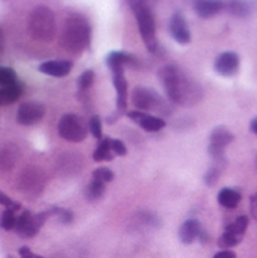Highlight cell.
<instances>
[{
    "instance_id": "1",
    "label": "cell",
    "mask_w": 257,
    "mask_h": 258,
    "mask_svg": "<svg viewBox=\"0 0 257 258\" xmlns=\"http://www.w3.org/2000/svg\"><path fill=\"white\" fill-rule=\"evenodd\" d=\"M158 77L164 86L167 98L177 106L192 107L203 100L201 85L182 67L168 63L158 71Z\"/></svg>"
},
{
    "instance_id": "2",
    "label": "cell",
    "mask_w": 257,
    "mask_h": 258,
    "mask_svg": "<svg viewBox=\"0 0 257 258\" xmlns=\"http://www.w3.org/2000/svg\"><path fill=\"white\" fill-rule=\"evenodd\" d=\"M91 36L92 29L88 18L82 14H71L64 23L61 44L68 53L80 54L89 47Z\"/></svg>"
},
{
    "instance_id": "3",
    "label": "cell",
    "mask_w": 257,
    "mask_h": 258,
    "mask_svg": "<svg viewBox=\"0 0 257 258\" xmlns=\"http://www.w3.org/2000/svg\"><path fill=\"white\" fill-rule=\"evenodd\" d=\"M129 5L135 14L144 45L147 47L150 53L158 54L161 50V45L156 38V17H155L151 6L145 2H130Z\"/></svg>"
},
{
    "instance_id": "4",
    "label": "cell",
    "mask_w": 257,
    "mask_h": 258,
    "mask_svg": "<svg viewBox=\"0 0 257 258\" xmlns=\"http://www.w3.org/2000/svg\"><path fill=\"white\" fill-rule=\"evenodd\" d=\"M132 103L135 106V110H139L144 113L155 112L161 118H164L173 112V107H171L173 103L168 98H164L153 88L136 86L132 91Z\"/></svg>"
},
{
    "instance_id": "5",
    "label": "cell",
    "mask_w": 257,
    "mask_h": 258,
    "mask_svg": "<svg viewBox=\"0 0 257 258\" xmlns=\"http://www.w3.org/2000/svg\"><path fill=\"white\" fill-rule=\"evenodd\" d=\"M29 33L39 42H50L56 35V17L47 6H36L27 21Z\"/></svg>"
},
{
    "instance_id": "6",
    "label": "cell",
    "mask_w": 257,
    "mask_h": 258,
    "mask_svg": "<svg viewBox=\"0 0 257 258\" xmlns=\"http://www.w3.org/2000/svg\"><path fill=\"white\" fill-rule=\"evenodd\" d=\"M88 130L89 128H88L86 122L83 121V118L76 113H65L58 122L59 136L68 142L79 144V142L85 141Z\"/></svg>"
},
{
    "instance_id": "7",
    "label": "cell",
    "mask_w": 257,
    "mask_h": 258,
    "mask_svg": "<svg viewBox=\"0 0 257 258\" xmlns=\"http://www.w3.org/2000/svg\"><path fill=\"white\" fill-rule=\"evenodd\" d=\"M53 216V212L52 209L50 210H45V212H41V213H30L29 210H23L21 215L17 218V225H15V233L21 237V239H32L35 237L41 227L45 224V221Z\"/></svg>"
},
{
    "instance_id": "8",
    "label": "cell",
    "mask_w": 257,
    "mask_h": 258,
    "mask_svg": "<svg viewBox=\"0 0 257 258\" xmlns=\"http://www.w3.org/2000/svg\"><path fill=\"white\" fill-rule=\"evenodd\" d=\"M45 183H47V177L44 171H41L38 166H27L18 175L17 186L26 195H39L44 190Z\"/></svg>"
},
{
    "instance_id": "9",
    "label": "cell",
    "mask_w": 257,
    "mask_h": 258,
    "mask_svg": "<svg viewBox=\"0 0 257 258\" xmlns=\"http://www.w3.org/2000/svg\"><path fill=\"white\" fill-rule=\"evenodd\" d=\"M112 83L117 91V110L112 115H109V118L106 119L109 124H114L127 109L129 89H127V80L124 76V68H117L112 71Z\"/></svg>"
},
{
    "instance_id": "10",
    "label": "cell",
    "mask_w": 257,
    "mask_h": 258,
    "mask_svg": "<svg viewBox=\"0 0 257 258\" xmlns=\"http://www.w3.org/2000/svg\"><path fill=\"white\" fill-rule=\"evenodd\" d=\"M45 115V106L39 101H24L17 109V122L21 125H33Z\"/></svg>"
},
{
    "instance_id": "11",
    "label": "cell",
    "mask_w": 257,
    "mask_h": 258,
    "mask_svg": "<svg viewBox=\"0 0 257 258\" xmlns=\"http://www.w3.org/2000/svg\"><path fill=\"white\" fill-rule=\"evenodd\" d=\"M215 71L223 77H233L241 67V57L235 51H223L215 59Z\"/></svg>"
},
{
    "instance_id": "12",
    "label": "cell",
    "mask_w": 257,
    "mask_h": 258,
    "mask_svg": "<svg viewBox=\"0 0 257 258\" xmlns=\"http://www.w3.org/2000/svg\"><path fill=\"white\" fill-rule=\"evenodd\" d=\"M170 33L176 42L180 45H186L191 42V29L182 12H174L170 18Z\"/></svg>"
},
{
    "instance_id": "13",
    "label": "cell",
    "mask_w": 257,
    "mask_h": 258,
    "mask_svg": "<svg viewBox=\"0 0 257 258\" xmlns=\"http://www.w3.org/2000/svg\"><path fill=\"white\" fill-rule=\"evenodd\" d=\"M127 116L133 122H136L142 130H147V132H159L167 125L164 118L153 116V115H148V113H144V112H139V110L127 112Z\"/></svg>"
},
{
    "instance_id": "14",
    "label": "cell",
    "mask_w": 257,
    "mask_h": 258,
    "mask_svg": "<svg viewBox=\"0 0 257 258\" xmlns=\"http://www.w3.org/2000/svg\"><path fill=\"white\" fill-rule=\"evenodd\" d=\"M106 65L111 71H114L117 68H124V67L139 68L141 62L136 56H133L127 51H111L106 56Z\"/></svg>"
},
{
    "instance_id": "15",
    "label": "cell",
    "mask_w": 257,
    "mask_h": 258,
    "mask_svg": "<svg viewBox=\"0 0 257 258\" xmlns=\"http://www.w3.org/2000/svg\"><path fill=\"white\" fill-rule=\"evenodd\" d=\"M195 14L201 18H212L217 17L218 14H221L226 9V3L224 2H218V0H197L192 5Z\"/></svg>"
},
{
    "instance_id": "16",
    "label": "cell",
    "mask_w": 257,
    "mask_h": 258,
    "mask_svg": "<svg viewBox=\"0 0 257 258\" xmlns=\"http://www.w3.org/2000/svg\"><path fill=\"white\" fill-rule=\"evenodd\" d=\"M42 74L52 76V77H65L73 70L71 60H45L38 68Z\"/></svg>"
},
{
    "instance_id": "17",
    "label": "cell",
    "mask_w": 257,
    "mask_h": 258,
    "mask_svg": "<svg viewBox=\"0 0 257 258\" xmlns=\"http://www.w3.org/2000/svg\"><path fill=\"white\" fill-rule=\"evenodd\" d=\"M203 231V227L200 224L198 219H188L185 221L180 228H179V239L183 245H191L194 243L198 237H200V233Z\"/></svg>"
},
{
    "instance_id": "18",
    "label": "cell",
    "mask_w": 257,
    "mask_h": 258,
    "mask_svg": "<svg viewBox=\"0 0 257 258\" xmlns=\"http://www.w3.org/2000/svg\"><path fill=\"white\" fill-rule=\"evenodd\" d=\"M226 11L236 18H248L257 11V2H250V0L226 2Z\"/></svg>"
},
{
    "instance_id": "19",
    "label": "cell",
    "mask_w": 257,
    "mask_h": 258,
    "mask_svg": "<svg viewBox=\"0 0 257 258\" xmlns=\"http://www.w3.org/2000/svg\"><path fill=\"white\" fill-rule=\"evenodd\" d=\"M235 141V135L229 130L226 125H218L212 130L209 136V145L218 147V148H227L232 142Z\"/></svg>"
},
{
    "instance_id": "20",
    "label": "cell",
    "mask_w": 257,
    "mask_h": 258,
    "mask_svg": "<svg viewBox=\"0 0 257 258\" xmlns=\"http://www.w3.org/2000/svg\"><path fill=\"white\" fill-rule=\"evenodd\" d=\"M20 157V151L14 144L0 147V171H11Z\"/></svg>"
},
{
    "instance_id": "21",
    "label": "cell",
    "mask_w": 257,
    "mask_h": 258,
    "mask_svg": "<svg viewBox=\"0 0 257 258\" xmlns=\"http://www.w3.org/2000/svg\"><path fill=\"white\" fill-rule=\"evenodd\" d=\"M242 201V192L239 189H232V187H223L218 194V203L224 209H236L239 203Z\"/></svg>"
},
{
    "instance_id": "22",
    "label": "cell",
    "mask_w": 257,
    "mask_h": 258,
    "mask_svg": "<svg viewBox=\"0 0 257 258\" xmlns=\"http://www.w3.org/2000/svg\"><path fill=\"white\" fill-rule=\"evenodd\" d=\"M135 222L144 228H153V230H158L162 227V219L153 213V212H139L135 215Z\"/></svg>"
},
{
    "instance_id": "23",
    "label": "cell",
    "mask_w": 257,
    "mask_h": 258,
    "mask_svg": "<svg viewBox=\"0 0 257 258\" xmlns=\"http://www.w3.org/2000/svg\"><path fill=\"white\" fill-rule=\"evenodd\" d=\"M114 157H115V154L111 150V138L100 139V142L92 154L94 162H111V160H114Z\"/></svg>"
},
{
    "instance_id": "24",
    "label": "cell",
    "mask_w": 257,
    "mask_h": 258,
    "mask_svg": "<svg viewBox=\"0 0 257 258\" xmlns=\"http://www.w3.org/2000/svg\"><path fill=\"white\" fill-rule=\"evenodd\" d=\"M23 94V85L20 82H17L12 86L3 88L0 89V104H9L17 101Z\"/></svg>"
},
{
    "instance_id": "25",
    "label": "cell",
    "mask_w": 257,
    "mask_h": 258,
    "mask_svg": "<svg viewBox=\"0 0 257 258\" xmlns=\"http://www.w3.org/2000/svg\"><path fill=\"white\" fill-rule=\"evenodd\" d=\"M248 222H250L248 216H247V215H241V216H238L232 224H229V225L226 227L224 231L232 233L233 236H238V237L244 239V234H245V231H247V228H248Z\"/></svg>"
},
{
    "instance_id": "26",
    "label": "cell",
    "mask_w": 257,
    "mask_h": 258,
    "mask_svg": "<svg viewBox=\"0 0 257 258\" xmlns=\"http://www.w3.org/2000/svg\"><path fill=\"white\" fill-rule=\"evenodd\" d=\"M105 190H106V184H105V183L97 181V180H92V181L85 187V198H86L89 203L98 201V200L105 195Z\"/></svg>"
},
{
    "instance_id": "27",
    "label": "cell",
    "mask_w": 257,
    "mask_h": 258,
    "mask_svg": "<svg viewBox=\"0 0 257 258\" xmlns=\"http://www.w3.org/2000/svg\"><path fill=\"white\" fill-rule=\"evenodd\" d=\"M17 82H18L17 80V74H15V71L12 68L0 67V89L8 88V86H12Z\"/></svg>"
},
{
    "instance_id": "28",
    "label": "cell",
    "mask_w": 257,
    "mask_h": 258,
    "mask_svg": "<svg viewBox=\"0 0 257 258\" xmlns=\"http://www.w3.org/2000/svg\"><path fill=\"white\" fill-rule=\"evenodd\" d=\"M94 80H95V73H94L92 70L83 71V73L79 76V79H77V89H79V92L88 91V89L92 86Z\"/></svg>"
},
{
    "instance_id": "29",
    "label": "cell",
    "mask_w": 257,
    "mask_h": 258,
    "mask_svg": "<svg viewBox=\"0 0 257 258\" xmlns=\"http://www.w3.org/2000/svg\"><path fill=\"white\" fill-rule=\"evenodd\" d=\"M15 225H17L15 212L9 210V209H5V212L2 213V219H0V227L5 231H11V230H15Z\"/></svg>"
},
{
    "instance_id": "30",
    "label": "cell",
    "mask_w": 257,
    "mask_h": 258,
    "mask_svg": "<svg viewBox=\"0 0 257 258\" xmlns=\"http://www.w3.org/2000/svg\"><path fill=\"white\" fill-rule=\"evenodd\" d=\"M241 242H242V239H241V237L233 236L232 233L224 231V233H223V236L218 239V246H220V248H223V251H224V249H232L233 246L239 245Z\"/></svg>"
},
{
    "instance_id": "31",
    "label": "cell",
    "mask_w": 257,
    "mask_h": 258,
    "mask_svg": "<svg viewBox=\"0 0 257 258\" xmlns=\"http://www.w3.org/2000/svg\"><path fill=\"white\" fill-rule=\"evenodd\" d=\"M221 172H223V169H220L218 166L212 165V166H211V168H209V169L204 172V177H203V181H204V184H206V186H209V187H214V186L218 183Z\"/></svg>"
},
{
    "instance_id": "32",
    "label": "cell",
    "mask_w": 257,
    "mask_h": 258,
    "mask_svg": "<svg viewBox=\"0 0 257 258\" xmlns=\"http://www.w3.org/2000/svg\"><path fill=\"white\" fill-rule=\"evenodd\" d=\"M88 128L91 132V135L95 138V139H103V132H101V118L98 115H94L89 118V122H88Z\"/></svg>"
},
{
    "instance_id": "33",
    "label": "cell",
    "mask_w": 257,
    "mask_h": 258,
    "mask_svg": "<svg viewBox=\"0 0 257 258\" xmlns=\"http://www.w3.org/2000/svg\"><path fill=\"white\" fill-rule=\"evenodd\" d=\"M114 172L109 169V168H97L92 171V180H97V181H101V183H111L114 180Z\"/></svg>"
},
{
    "instance_id": "34",
    "label": "cell",
    "mask_w": 257,
    "mask_h": 258,
    "mask_svg": "<svg viewBox=\"0 0 257 258\" xmlns=\"http://www.w3.org/2000/svg\"><path fill=\"white\" fill-rule=\"evenodd\" d=\"M52 212H53V216H56L59 219V222H62V224H71L74 219V215L71 210L61 209V207H52Z\"/></svg>"
},
{
    "instance_id": "35",
    "label": "cell",
    "mask_w": 257,
    "mask_h": 258,
    "mask_svg": "<svg viewBox=\"0 0 257 258\" xmlns=\"http://www.w3.org/2000/svg\"><path fill=\"white\" fill-rule=\"evenodd\" d=\"M111 150L115 156H127V147L121 139H111Z\"/></svg>"
},
{
    "instance_id": "36",
    "label": "cell",
    "mask_w": 257,
    "mask_h": 258,
    "mask_svg": "<svg viewBox=\"0 0 257 258\" xmlns=\"http://www.w3.org/2000/svg\"><path fill=\"white\" fill-rule=\"evenodd\" d=\"M0 204H2L5 209L14 210V212H18V210L21 209L20 203H15L14 200H11L8 195H5V194H2V192H0Z\"/></svg>"
},
{
    "instance_id": "37",
    "label": "cell",
    "mask_w": 257,
    "mask_h": 258,
    "mask_svg": "<svg viewBox=\"0 0 257 258\" xmlns=\"http://www.w3.org/2000/svg\"><path fill=\"white\" fill-rule=\"evenodd\" d=\"M250 213H251V218L257 221V192L250 197Z\"/></svg>"
},
{
    "instance_id": "38",
    "label": "cell",
    "mask_w": 257,
    "mask_h": 258,
    "mask_svg": "<svg viewBox=\"0 0 257 258\" xmlns=\"http://www.w3.org/2000/svg\"><path fill=\"white\" fill-rule=\"evenodd\" d=\"M18 254H20V258H44V257H41V255L33 254L27 246H21V248L18 249Z\"/></svg>"
},
{
    "instance_id": "39",
    "label": "cell",
    "mask_w": 257,
    "mask_h": 258,
    "mask_svg": "<svg viewBox=\"0 0 257 258\" xmlns=\"http://www.w3.org/2000/svg\"><path fill=\"white\" fill-rule=\"evenodd\" d=\"M214 258H236V254H235V251L224 249V251H220L218 254H215Z\"/></svg>"
},
{
    "instance_id": "40",
    "label": "cell",
    "mask_w": 257,
    "mask_h": 258,
    "mask_svg": "<svg viewBox=\"0 0 257 258\" xmlns=\"http://www.w3.org/2000/svg\"><path fill=\"white\" fill-rule=\"evenodd\" d=\"M198 240L203 243V245H206V243H209L211 242V237H209V234L203 230L201 233H200V237H198Z\"/></svg>"
},
{
    "instance_id": "41",
    "label": "cell",
    "mask_w": 257,
    "mask_h": 258,
    "mask_svg": "<svg viewBox=\"0 0 257 258\" xmlns=\"http://www.w3.org/2000/svg\"><path fill=\"white\" fill-rule=\"evenodd\" d=\"M250 130L257 136V116H254V118L251 119V122H250Z\"/></svg>"
},
{
    "instance_id": "42",
    "label": "cell",
    "mask_w": 257,
    "mask_h": 258,
    "mask_svg": "<svg viewBox=\"0 0 257 258\" xmlns=\"http://www.w3.org/2000/svg\"><path fill=\"white\" fill-rule=\"evenodd\" d=\"M3 42H5V41H3V32H2V29H0V51L3 50Z\"/></svg>"
},
{
    "instance_id": "43",
    "label": "cell",
    "mask_w": 257,
    "mask_h": 258,
    "mask_svg": "<svg viewBox=\"0 0 257 258\" xmlns=\"http://www.w3.org/2000/svg\"><path fill=\"white\" fill-rule=\"evenodd\" d=\"M256 169H257V156H256Z\"/></svg>"
},
{
    "instance_id": "44",
    "label": "cell",
    "mask_w": 257,
    "mask_h": 258,
    "mask_svg": "<svg viewBox=\"0 0 257 258\" xmlns=\"http://www.w3.org/2000/svg\"><path fill=\"white\" fill-rule=\"evenodd\" d=\"M8 258H12V257H8Z\"/></svg>"
}]
</instances>
